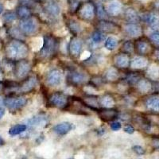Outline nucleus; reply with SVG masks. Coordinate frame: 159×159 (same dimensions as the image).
<instances>
[{
  "mask_svg": "<svg viewBox=\"0 0 159 159\" xmlns=\"http://www.w3.org/2000/svg\"><path fill=\"white\" fill-rule=\"evenodd\" d=\"M8 57L13 60H21L28 55V47L21 40H14L6 48Z\"/></svg>",
  "mask_w": 159,
  "mask_h": 159,
  "instance_id": "obj_1",
  "label": "nucleus"
},
{
  "mask_svg": "<svg viewBox=\"0 0 159 159\" xmlns=\"http://www.w3.org/2000/svg\"><path fill=\"white\" fill-rule=\"evenodd\" d=\"M57 48V42L54 38L47 35L44 38L43 47L41 49V57L49 58L56 52Z\"/></svg>",
  "mask_w": 159,
  "mask_h": 159,
  "instance_id": "obj_2",
  "label": "nucleus"
},
{
  "mask_svg": "<svg viewBox=\"0 0 159 159\" xmlns=\"http://www.w3.org/2000/svg\"><path fill=\"white\" fill-rule=\"evenodd\" d=\"M20 30L24 34H34L38 30V22L35 18H28L22 19L20 22Z\"/></svg>",
  "mask_w": 159,
  "mask_h": 159,
  "instance_id": "obj_3",
  "label": "nucleus"
},
{
  "mask_svg": "<svg viewBox=\"0 0 159 159\" xmlns=\"http://www.w3.org/2000/svg\"><path fill=\"white\" fill-rule=\"evenodd\" d=\"M27 99L25 97L18 96V97H7L4 99V104L7 106L11 110H18V109L22 108L26 104Z\"/></svg>",
  "mask_w": 159,
  "mask_h": 159,
  "instance_id": "obj_4",
  "label": "nucleus"
},
{
  "mask_svg": "<svg viewBox=\"0 0 159 159\" xmlns=\"http://www.w3.org/2000/svg\"><path fill=\"white\" fill-rule=\"evenodd\" d=\"M49 100L51 105L59 108H63L68 103L67 96L61 92H55L51 95Z\"/></svg>",
  "mask_w": 159,
  "mask_h": 159,
  "instance_id": "obj_5",
  "label": "nucleus"
},
{
  "mask_svg": "<svg viewBox=\"0 0 159 159\" xmlns=\"http://www.w3.org/2000/svg\"><path fill=\"white\" fill-rule=\"evenodd\" d=\"M30 65L26 61H19L15 65V72L18 79H22L27 76L30 71Z\"/></svg>",
  "mask_w": 159,
  "mask_h": 159,
  "instance_id": "obj_6",
  "label": "nucleus"
},
{
  "mask_svg": "<svg viewBox=\"0 0 159 159\" xmlns=\"http://www.w3.org/2000/svg\"><path fill=\"white\" fill-rule=\"evenodd\" d=\"M62 81V74L58 69H52L48 73L46 82L51 87L59 86Z\"/></svg>",
  "mask_w": 159,
  "mask_h": 159,
  "instance_id": "obj_7",
  "label": "nucleus"
},
{
  "mask_svg": "<svg viewBox=\"0 0 159 159\" xmlns=\"http://www.w3.org/2000/svg\"><path fill=\"white\" fill-rule=\"evenodd\" d=\"M80 17L84 20H90L93 19L95 16V8L94 6L92 3H86L80 10L79 12Z\"/></svg>",
  "mask_w": 159,
  "mask_h": 159,
  "instance_id": "obj_8",
  "label": "nucleus"
},
{
  "mask_svg": "<svg viewBox=\"0 0 159 159\" xmlns=\"http://www.w3.org/2000/svg\"><path fill=\"white\" fill-rule=\"evenodd\" d=\"M82 47H83V42L80 38L75 37L71 39L69 45V49L72 56L78 57L80 55Z\"/></svg>",
  "mask_w": 159,
  "mask_h": 159,
  "instance_id": "obj_9",
  "label": "nucleus"
},
{
  "mask_svg": "<svg viewBox=\"0 0 159 159\" xmlns=\"http://www.w3.org/2000/svg\"><path fill=\"white\" fill-rule=\"evenodd\" d=\"M124 30L129 36L132 38L140 37L143 34L142 27L137 23H127L124 26Z\"/></svg>",
  "mask_w": 159,
  "mask_h": 159,
  "instance_id": "obj_10",
  "label": "nucleus"
},
{
  "mask_svg": "<svg viewBox=\"0 0 159 159\" xmlns=\"http://www.w3.org/2000/svg\"><path fill=\"white\" fill-rule=\"evenodd\" d=\"M143 20L154 30L159 31V15L153 13H148L143 16Z\"/></svg>",
  "mask_w": 159,
  "mask_h": 159,
  "instance_id": "obj_11",
  "label": "nucleus"
},
{
  "mask_svg": "<svg viewBox=\"0 0 159 159\" xmlns=\"http://www.w3.org/2000/svg\"><path fill=\"white\" fill-rule=\"evenodd\" d=\"M123 5L121 2L118 0H113L109 2L107 6V12L111 16H118L122 12Z\"/></svg>",
  "mask_w": 159,
  "mask_h": 159,
  "instance_id": "obj_12",
  "label": "nucleus"
},
{
  "mask_svg": "<svg viewBox=\"0 0 159 159\" xmlns=\"http://www.w3.org/2000/svg\"><path fill=\"white\" fill-rule=\"evenodd\" d=\"M49 119L45 115H38L28 120V124L31 127H43L47 124Z\"/></svg>",
  "mask_w": 159,
  "mask_h": 159,
  "instance_id": "obj_13",
  "label": "nucleus"
},
{
  "mask_svg": "<svg viewBox=\"0 0 159 159\" xmlns=\"http://www.w3.org/2000/svg\"><path fill=\"white\" fill-rule=\"evenodd\" d=\"M45 10L48 15L52 17H57L61 13L60 6L54 1H49L45 4Z\"/></svg>",
  "mask_w": 159,
  "mask_h": 159,
  "instance_id": "obj_14",
  "label": "nucleus"
},
{
  "mask_svg": "<svg viewBox=\"0 0 159 159\" xmlns=\"http://www.w3.org/2000/svg\"><path fill=\"white\" fill-rule=\"evenodd\" d=\"M115 64L117 67L126 69L130 65V57L127 53H120L115 57Z\"/></svg>",
  "mask_w": 159,
  "mask_h": 159,
  "instance_id": "obj_15",
  "label": "nucleus"
},
{
  "mask_svg": "<svg viewBox=\"0 0 159 159\" xmlns=\"http://www.w3.org/2000/svg\"><path fill=\"white\" fill-rule=\"evenodd\" d=\"M72 128V125L69 122H63L58 123L53 127V130L59 135H65L67 134Z\"/></svg>",
  "mask_w": 159,
  "mask_h": 159,
  "instance_id": "obj_16",
  "label": "nucleus"
},
{
  "mask_svg": "<svg viewBox=\"0 0 159 159\" xmlns=\"http://www.w3.org/2000/svg\"><path fill=\"white\" fill-rule=\"evenodd\" d=\"M99 117L104 121H110L117 117V111L112 108H104L99 111Z\"/></svg>",
  "mask_w": 159,
  "mask_h": 159,
  "instance_id": "obj_17",
  "label": "nucleus"
},
{
  "mask_svg": "<svg viewBox=\"0 0 159 159\" xmlns=\"http://www.w3.org/2000/svg\"><path fill=\"white\" fill-rule=\"evenodd\" d=\"M37 84V79L35 76H30V77L28 78L27 80H25V81L23 82L21 87H20V91L22 92H25V93H27V92H31L33 89H34L35 85Z\"/></svg>",
  "mask_w": 159,
  "mask_h": 159,
  "instance_id": "obj_18",
  "label": "nucleus"
},
{
  "mask_svg": "<svg viewBox=\"0 0 159 159\" xmlns=\"http://www.w3.org/2000/svg\"><path fill=\"white\" fill-rule=\"evenodd\" d=\"M130 66L133 69H144L145 67H147L148 65V61L144 57H135L132 59L130 61Z\"/></svg>",
  "mask_w": 159,
  "mask_h": 159,
  "instance_id": "obj_19",
  "label": "nucleus"
},
{
  "mask_svg": "<svg viewBox=\"0 0 159 159\" xmlns=\"http://www.w3.org/2000/svg\"><path fill=\"white\" fill-rule=\"evenodd\" d=\"M69 79H70L71 82L74 84H81L86 81L87 76L83 74L82 72H72L69 75Z\"/></svg>",
  "mask_w": 159,
  "mask_h": 159,
  "instance_id": "obj_20",
  "label": "nucleus"
},
{
  "mask_svg": "<svg viewBox=\"0 0 159 159\" xmlns=\"http://www.w3.org/2000/svg\"><path fill=\"white\" fill-rule=\"evenodd\" d=\"M98 28L101 32L111 33L116 31V25L114 23H112V22L103 20V21H101L98 24Z\"/></svg>",
  "mask_w": 159,
  "mask_h": 159,
  "instance_id": "obj_21",
  "label": "nucleus"
},
{
  "mask_svg": "<svg viewBox=\"0 0 159 159\" xmlns=\"http://www.w3.org/2000/svg\"><path fill=\"white\" fill-rule=\"evenodd\" d=\"M146 106L153 111H159V96H153L147 99Z\"/></svg>",
  "mask_w": 159,
  "mask_h": 159,
  "instance_id": "obj_22",
  "label": "nucleus"
},
{
  "mask_svg": "<svg viewBox=\"0 0 159 159\" xmlns=\"http://www.w3.org/2000/svg\"><path fill=\"white\" fill-rule=\"evenodd\" d=\"M125 18L127 22L130 23H137L139 22L140 18H139L138 13L132 8H128L125 12Z\"/></svg>",
  "mask_w": 159,
  "mask_h": 159,
  "instance_id": "obj_23",
  "label": "nucleus"
},
{
  "mask_svg": "<svg viewBox=\"0 0 159 159\" xmlns=\"http://www.w3.org/2000/svg\"><path fill=\"white\" fill-rule=\"evenodd\" d=\"M137 87L139 92L147 93V92H149L151 90L153 86H152V84L150 83V80L147 79H141L138 82Z\"/></svg>",
  "mask_w": 159,
  "mask_h": 159,
  "instance_id": "obj_24",
  "label": "nucleus"
},
{
  "mask_svg": "<svg viewBox=\"0 0 159 159\" xmlns=\"http://www.w3.org/2000/svg\"><path fill=\"white\" fill-rule=\"evenodd\" d=\"M115 100L113 97L109 95H105L100 99V104L104 108H112L115 106Z\"/></svg>",
  "mask_w": 159,
  "mask_h": 159,
  "instance_id": "obj_25",
  "label": "nucleus"
},
{
  "mask_svg": "<svg viewBox=\"0 0 159 159\" xmlns=\"http://www.w3.org/2000/svg\"><path fill=\"white\" fill-rule=\"evenodd\" d=\"M119 72L114 67L109 68L107 72H105V78L109 81H116V80H118V78H119Z\"/></svg>",
  "mask_w": 159,
  "mask_h": 159,
  "instance_id": "obj_26",
  "label": "nucleus"
},
{
  "mask_svg": "<svg viewBox=\"0 0 159 159\" xmlns=\"http://www.w3.org/2000/svg\"><path fill=\"white\" fill-rule=\"evenodd\" d=\"M135 48L140 54H146L150 50V45L144 41H138L135 44Z\"/></svg>",
  "mask_w": 159,
  "mask_h": 159,
  "instance_id": "obj_27",
  "label": "nucleus"
},
{
  "mask_svg": "<svg viewBox=\"0 0 159 159\" xmlns=\"http://www.w3.org/2000/svg\"><path fill=\"white\" fill-rule=\"evenodd\" d=\"M118 43H119V41H118L117 38H115V37L113 36H111L108 37V38L106 39L104 43V46L107 49L112 51L117 47Z\"/></svg>",
  "mask_w": 159,
  "mask_h": 159,
  "instance_id": "obj_28",
  "label": "nucleus"
},
{
  "mask_svg": "<svg viewBox=\"0 0 159 159\" xmlns=\"http://www.w3.org/2000/svg\"><path fill=\"white\" fill-rule=\"evenodd\" d=\"M92 45H96L102 43L104 41L105 36L101 31H96L92 34Z\"/></svg>",
  "mask_w": 159,
  "mask_h": 159,
  "instance_id": "obj_29",
  "label": "nucleus"
},
{
  "mask_svg": "<svg viewBox=\"0 0 159 159\" xmlns=\"http://www.w3.org/2000/svg\"><path fill=\"white\" fill-rule=\"evenodd\" d=\"M27 127L25 124H17L14 127H11L9 130V134L11 135H18V134H22L25 131Z\"/></svg>",
  "mask_w": 159,
  "mask_h": 159,
  "instance_id": "obj_30",
  "label": "nucleus"
},
{
  "mask_svg": "<svg viewBox=\"0 0 159 159\" xmlns=\"http://www.w3.org/2000/svg\"><path fill=\"white\" fill-rule=\"evenodd\" d=\"M17 15L22 19H25V18H30L31 15V11L29 7H25V6H21L18 8L17 11Z\"/></svg>",
  "mask_w": 159,
  "mask_h": 159,
  "instance_id": "obj_31",
  "label": "nucleus"
},
{
  "mask_svg": "<svg viewBox=\"0 0 159 159\" xmlns=\"http://www.w3.org/2000/svg\"><path fill=\"white\" fill-rule=\"evenodd\" d=\"M141 80V76L140 75L136 73V72H132V73H130V74L127 75L125 78V80L126 82H127L128 84H138V82Z\"/></svg>",
  "mask_w": 159,
  "mask_h": 159,
  "instance_id": "obj_32",
  "label": "nucleus"
},
{
  "mask_svg": "<svg viewBox=\"0 0 159 159\" xmlns=\"http://www.w3.org/2000/svg\"><path fill=\"white\" fill-rule=\"evenodd\" d=\"M44 44V38H35L33 40L32 44V48L35 51H39L42 49Z\"/></svg>",
  "mask_w": 159,
  "mask_h": 159,
  "instance_id": "obj_33",
  "label": "nucleus"
},
{
  "mask_svg": "<svg viewBox=\"0 0 159 159\" xmlns=\"http://www.w3.org/2000/svg\"><path fill=\"white\" fill-rule=\"evenodd\" d=\"M147 75L150 76L152 79H154V78H157L159 75V71L157 69V68L154 65H151L147 69Z\"/></svg>",
  "mask_w": 159,
  "mask_h": 159,
  "instance_id": "obj_34",
  "label": "nucleus"
},
{
  "mask_svg": "<svg viewBox=\"0 0 159 159\" xmlns=\"http://www.w3.org/2000/svg\"><path fill=\"white\" fill-rule=\"evenodd\" d=\"M69 28L74 34H77V33L80 32V30H81V27H80V24L77 22H76V21H73V20L69 22Z\"/></svg>",
  "mask_w": 159,
  "mask_h": 159,
  "instance_id": "obj_35",
  "label": "nucleus"
},
{
  "mask_svg": "<svg viewBox=\"0 0 159 159\" xmlns=\"http://www.w3.org/2000/svg\"><path fill=\"white\" fill-rule=\"evenodd\" d=\"M123 49L125 52H127V53H130V52H133L134 49V44L132 43L130 41H127V42L123 43Z\"/></svg>",
  "mask_w": 159,
  "mask_h": 159,
  "instance_id": "obj_36",
  "label": "nucleus"
},
{
  "mask_svg": "<svg viewBox=\"0 0 159 159\" xmlns=\"http://www.w3.org/2000/svg\"><path fill=\"white\" fill-rule=\"evenodd\" d=\"M10 33H11V34L12 35L13 37H15L17 40H21L23 38V37H22V34H23V33L21 31L20 29L12 28V29L11 30V31H10Z\"/></svg>",
  "mask_w": 159,
  "mask_h": 159,
  "instance_id": "obj_37",
  "label": "nucleus"
},
{
  "mask_svg": "<svg viewBox=\"0 0 159 159\" xmlns=\"http://www.w3.org/2000/svg\"><path fill=\"white\" fill-rule=\"evenodd\" d=\"M97 15L99 18H103V19L107 18V14L101 3H99L97 6Z\"/></svg>",
  "mask_w": 159,
  "mask_h": 159,
  "instance_id": "obj_38",
  "label": "nucleus"
},
{
  "mask_svg": "<svg viewBox=\"0 0 159 159\" xmlns=\"http://www.w3.org/2000/svg\"><path fill=\"white\" fill-rule=\"evenodd\" d=\"M84 101L88 105H90L92 107H97L98 103L97 101H96V99L94 96H89V97L85 98Z\"/></svg>",
  "mask_w": 159,
  "mask_h": 159,
  "instance_id": "obj_39",
  "label": "nucleus"
},
{
  "mask_svg": "<svg viewBox=\"0 0 159 159\" xmlns=\"http://www.w3.org/2000/svg\"><path fill=\"white\" fill-rule=\"evenodd\" d=\"M3 18H4V20H5L6 22H13L14 21H15V20H16L17 16L15 13L8 12L4 15Z\"/></svg>",
  "mask_w": 159,
  "mask_h": 159,
  "instance_id": "obj_40",
  "label": "nucleus"
},
{
  "mask_svg": "<svg viewBox=\"0 0 159 159\" xmlns=\"http://www.w3.org/2000/svg\"><path fill=\"white\" fill-rule=\"evenodd\" d=\"M150 38L156 45L159 46V31H154V33H152Z\"/></svg>",
  "mask_w": 159,
  "mask_h": 159,
  "instance_id": "obj_41",
  "label": "nucleus"
},
{
  "mask_svg": "<svg viewBox=\"0 0 159 159\" xmlns=\"http://www.w3.org/2000/svg\"><path fill=\"white\" fill-rule=\"evenodd\" d=\"M132 150H134V153H136L139 155H143V154H145V150L140 146H134V147H133Z\"/></svg>",
  "mask_w": 159,
  "mask_h": 159,
  "instance_id": "obj_42",
  "label": "nucleus"
},
{
  "mask_svg": "<svg viewBox=\"0 0 159 159\" xmlns=\"http://www.w3.org/2000/svg\"><path fill=\"white\" fill-rule=\"evenodd\" d=\"M121 127V123H119V122H113L111 124V128L112 130H114V131H117V130H120Z\"/></svg>",
  "mask_w": 159,
  "mask_h": 159,
  "instance_id": "obj_43",
  "label": "nucleus"
},
{
  "mask_svg": "<svg viewBox=\"0 0 159 159\" xmlns=\"http://www.w3.org/2000/svg\"><path fill=\"white\" fill-rule=\"evenodd\" d=\"M123 130H124V131L126 132V133H127V134H133V133L134 132V127H133V126L130 124L126 125V126L124 127V128H123Z\"/></svg>",
  "mask_w": 159,
  "mask_h": 159,
  "instance_id": "obj_44",
  "label": "nucleus"
},
{
  "mask_svg": "<svg viewBox=\"0 0 159 159\" xmlns=\"http://www.w3.org/2000/svg\"><path fill=\"white\" fill-rule=\"evenodd\" d=\"M4 100L0 97V119H2V116L5 114V108H4Z\"/></svg>",
  "mask_w": 159,
  "mask_h": 159,
  "instance_id": "obj_45",
  "label": "nucleus"
},
{
  "mask_svg": "<svg viewBox=\"0 0 159 159\" xmlns=\"http://www.w3.org/2000/svg\"><path fill=\"white\" fill-rule=\"evenodd\" d=\"M20 3L22 4V6H25V7H31L34 5V2L33 0H19Z\"/></svg>",
  "mask_w": 159,
  "mask_h": 159,
  "instance_id": "obj_46",
  "label": "nucleus"
},
{
  "mask_svg": "<svg viewBox=\"0 0 159 159\" xmlns=\"http://www.w3.org/2000/svg\"><path fill=\"white\" fill-rule=\"evenodd\" d=\"M15 2H16V0H10L6 2V7L7 9H12L15 6Z\"/></svg>",
  "mask_w": 159,
  "mask_h": 159,
  "instance_id": "obj_47",
  "label": "nucleus"
},
{
  "mask_svg": "<svg viewBox=\"0 0 159 159\" xmlns=\"http://www.w3.org/2000/svg\"><path fill=\"white\" fill-rule=\"evenodd\" d=\"M152 145H153V147L156 150L159 151V138H155V139H153Z\"/></svg>",
  "mask_w": 159,
  "mask_h": 159,
  "instance_id": "obj_48",
  "label": "nucleus"
},
{
  "mask_svg": "<svg viewBox=\"0 0 159 159\" xmlns=\"http://www.w3.org/2000/svg\"><path fill=\"white\" fill-rule=\"evenodd\" d=\"M70 5L71 9L72 10V11H76L78 7V1L77 0H70Z\"/></svg>",
  "mask_w": 159,
  "mask_h": 159,
  "instance_id": "obj_49",
  "label": "nucleus"
},
{
  "mask_svg": "<svg viewBox=\"0 0 159 159\" xmlns=\"http://www.w3.org/2000/svg\"><path fill=\"white\" fill-rule=\"evenodd\" d=\"M105 132H106V130H105L104 127H99V128L97 130L98 134H99V135H100V136L103 135V134H104Z\"/></svg>",
  "mask_w": 159,
  "mask_h": 159,
  "instance_id": "obj_50",
  "label": "nucleus"
},
{
  "mask_svg": "<svg viewBox=\"0 0 159 159\" xmlns=\"http://www.w3.org/2000/svg\"><path fill=\"white\" fill-rule=\"evenodd\" d=\"M155 57L159 61V49H157V50L155 51Z\"/></svg>",
  "mask_w": 159,
  "mask_h": 159,
  "instance_id": "obj_51",
  "label": "nucleus"
},
{
  "mask_svg": "<svg viewBox=\"0 0 159 159\" xmlns=\"http://www.w3.org/2000/svg\"><path fill=\"white\" fill-rule=\"evenodd\" d=\"M3 80V73H2V70L0 69V81Z\"/></svg>",
  "mask_w": 159,
  "mask_h": 159,
  "instance_id": "obj_52",
  "label": "nucleus"
},
{
  "mask_svg": "<svg viewBox=\"0 0 159 159\" xmlns=\"http://www.w3.org/2000/svg\"><path fill=\"white\" fill-rule=\"evenodd\" d=\"M2 11H3V7H2V4L0 3V15L2 14Z\"/></svg>",
  "mask_w": 159,
  "mask_h": 159,
  "instance_id": "obj_53",
  "label": "nucleus"
},
{
  "mask_svg": "<svg viewBox=\"0 0 159 159\" xmlns=\"http://www.w3.org/2000/svg\"><path fill=\"white\" fill-rule=\"evenodd\" d=\"M3 143H4L3 140H2V138H1V136H0V146L3 144Z\"/></svg>",
  "mask_w": 159,
  "mask_h": 159,
  "instance_id": "obj_54",
  "label": "nucleus"
},
{
  "mask_svg": "<svg viewBox=\"0 0 159 159\" xmlns=\"http://www.w3.org/2000/svg\"><path fill=\"white\" fill-rule=\"evenodd\" d=\"M2 85L1 84H0V90H1V89H2Z\"/></svg>",
  "mask_w": 159,
  "mask_h": 159,
  "instance_id": "obj_55",
  "label": "nucleus"
},
{
  "mask_svg": "<svg viewBox=\"0 0 159 159\" xmlns=\"http://www.w3.org/2000/svg\"><path fill=\"white\" fill-rule=\"evenodd\" d=\"M0 48H1V42H0Z\"/></svg>",
  "mask_w": 159,
  "mask_h": 159,
  "instance_id": "obj_56",
  "label": "nucleus"
},
{
  "mask_svg": "<svg viewBox=\"0 0 159 159\" xmlns=\"http://www.w3.org/2000/svg\"><path fill=\"white\" fill-rule=\"evenodd\" d=\"M70 159H72V158H70Z\"/></svg>",
  "mask_w": 159,
  "mask_h": 159,
  "instance_id": "obj_57",
  "label": "nucleus"
}]
</instances>
